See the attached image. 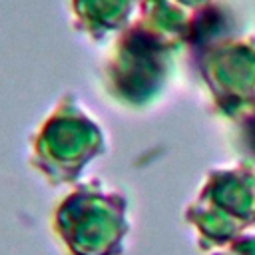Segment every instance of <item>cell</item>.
Here are the masks:
<instances>
[{
	"instance_id": "obj_2",
	"label": "cell",
	"mask_w": 255,
	"mask_h": 255,
	"mask_svg": "<svg viewBox=\"0 0 255 255\" xmlns=\"http://www.w3.org/2000/svg\"><path fill=\"white\" fill-rule=\"evenodd\" d=\"M110 199L90 185L70 191L52 213V229L68 255H106L114 225Z\"/></svg>"
},
{
	"instance_id": "obj_1",
	"label": "cell",
	"mask_w": 255,
	"mask_h": 255,
	"mask_svg": "<svg viewBox=\"0 0 255 255\" xmlns=\"http://www.w3.org/2000/svg\"><path fill=\"white\" fill-rule=\"evenodd\" d=\"M102 135L74 96H64L30 137V165L50 183L74 181L100 151Z\"/></svg>"
}]
</instances>
